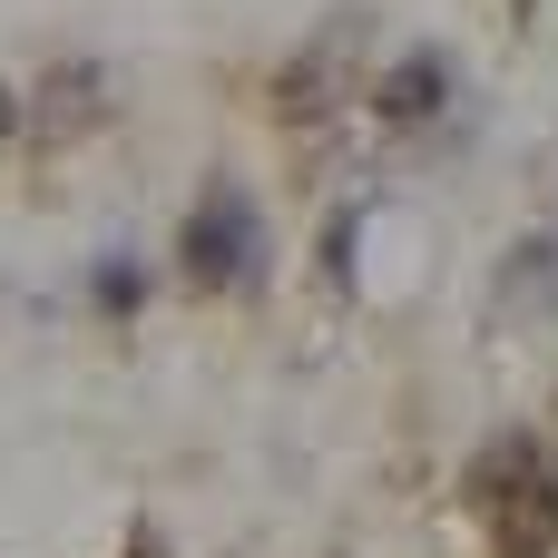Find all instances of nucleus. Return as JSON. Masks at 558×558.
Instances as JSON below:
<instances>
[{"label": "nucleus", "mask_w": 558, "mask_h": 558, "mask_svg": "<svg viewBox=\"0 0 558 558\" xmlns=\"http://www.w3.org/2000/svg\"><path fill=\"white\" fill-rule=\"evenodd\" d=\"M471 481H481V510H490V558L558 549V471H539V441H490Z\"/></svg>", "instance_id": "f03ea898"}, {"label": "nucleus", "mask_w": 558, "mask_h": 558, "mask_svg": "<svg viewBox=\"0 0 558 558\" xmlns=\"http://www.w3.org/2000/svg\"><path fill=\"white\" fill-rule=\"evenodd\" d=\"M98 304H118V314H128V304H137V275H128V265H98Z\"/></svg>", "instance_id": "20e7f679"}, {"label": "nucleus", "mask_w": 558, "mask_h": 558, "mask_svg": "<svg viewBox=\"0 0 558 558\" xmlns=\"http://www.w3.org/2000/svg\"><path fill=\"white\" fill-rule=\"evenodd\" d=\"M441 88H451V59H432V49H422V59H402V69L383 78V118H402V128H412V118H432V108H441Z\"/></svg>", "instance_id": "7ed1b4c3"}, {"label": "nucleus", "mask_w": 558, "mask_h": 558, "mask_svg": "<svg viewBox=\"0 0 558 558\" xmlns=\"http://www.w3.org/2000/svg\"><path fill=\"white\" fill-rule=\"evenodd\" d=\"M177 275H186L196 294H245V284L265 275V216H255V196H245L235 177H216V186L186 206V226H177Z\"/></svg>", "instance_id": "f257e3e1"}, {"label": "nucleus", "mask_w": 558, "mask_h": 558, "mask_svg": "<svg viewBox=\"0 0 558 558\" xmlns=\"http://www.w3.org/2000/svg\"><path fill=\"white\" fill-rule=\"evenodd\" d=\"M0 137H10V88H0Z\"/></svg>", "instance_id": "39448f33"}]
</instances>
